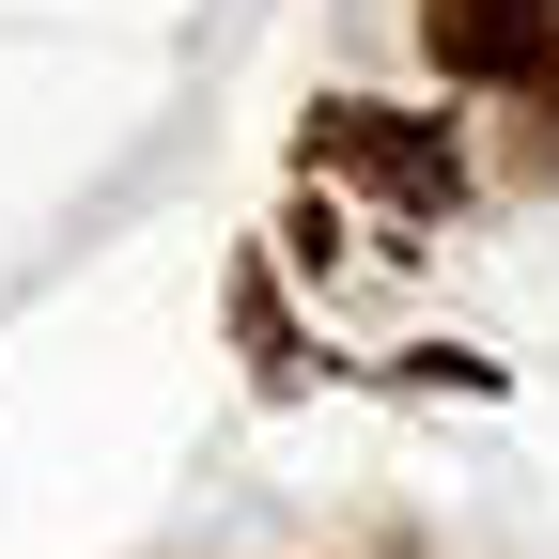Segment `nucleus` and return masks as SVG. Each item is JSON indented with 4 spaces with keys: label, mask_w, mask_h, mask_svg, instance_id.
<instances>
[{
    "label": "nucleus",
    "mask_w": 559,
    "mask_h": 559,
    "mask_svg": "<svg viewBox=\"0 0 559 559\" xmlns=\"http://www.w3.org/2000/svg\"><path fill=\"white\" fill-rule=\"evenodd\" d=\"M296 156L342 171V187H373L389 218H451L466 202V156H451V124H419V109H373V94H326L296 124Z\"/></svg>",
    "instance_id": "obj_1"
},
{
    "label": "nucleus",
    "mask_w": 559,
    "mask_h": 559,
    "mask_svg": "<svg viewBox=\"0 0 559 559\" xmlns=\"http://www.w3.org/2000/svg\"><path fill=\"white\" fill-rule=\"evenodd\" d=\"M419 47H436L466 94H513L528 62L559 47V0H419Z\"/></svg>",
    "instance_id": "obj_2"
},
{
    "label": "nucleus",
    "mask_w": 559,
    "mask_h": 559,
    "mask_svg": "<svg viewBox=\"0 0 559 559\" xmlns=\"http://www.w3.org/2000/svg\"><path fill=\"white\" fill-rule=\"evenodd\" d=\"M234 342H249V373H264V389H296V373H311V358H296V326H280V280H264V264L234 280Z\"/></svg>",
    "instance_id": "obj_3"
},
{
    "label": "nucleus",
    "mask_w": 559,
    "mask_h": 559,
    "mask_svg": "<svg viewBox=\"0 0 559 559\" xmlns=\"http://www.w3.org/2000/svg\"><path fill=\"white\" fill-rule=\"evenodd\" d=\"M513 94H528V156H513V171H559V47L528 62V79H513Z\"/></svg>",
    "instance_id": "obj_4"
}]
</instances>
